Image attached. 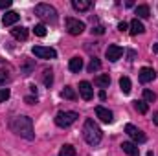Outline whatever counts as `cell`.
Listing matches in <instances>:
<instances>
[{
	"mask_svg": "<svg viewBox=\"0 0 158 156\" xmlns=\"http://www.w3.org/2000/svg\"><path fill=\"white\" fill-rule=\"evenodd\" d=\"M42 81H44V84L50 88L52 86V83H53V74H52V70H44V74H42Z\"/></svg>",
	"mask_w": 158,
	"mask_h": 156,
	"instance_id": "obj_26",
	"label": "cell"
},
{
	"mask_svg": "<svg viewBox=\"0 0 158 156\" xmlns=\"http://www.w3.org/2000/svg\"><path fill=\"white\" fill-rule=\"evenodd\" d=\"M59 156H76V147H74V145H70V143L63 145V147H61V151H59Z\"/></svg>",
	"mask_w": 158,
	"mask_h": 156,
	"instance_id": "obj_22",
	"label": "cell"
},
{
	"mask_svg": "<svg viewBox=\"0 0 158 156\" xmlns=\"http://www.w3.org/2000/svg\"><path fill=\"white\" fill-rule=\"evenodd\" d=\"M92 33H96V35H103V33H105V28H103V26H96V28H92Z\"/></svg>",
	"mask_w": 158,
	"mask_h": 156,
	"instance_id": "obj_31",
	"label": "cell"
},
{
	"mask_svg": "<svg viewBox=\"0 0 158 156\" xmlns=\"http://www.w3.org/2000/svg\"><path fill=\"white\" fill-rule=\"evenodd\" d=\"M9 72H7V70H0V86H2V88H6V84H7V83H9Z\"/></svg>",
	"mask_w": 158,
	"mask_h": 156,
	"instance_id": "obj_27",
	"label": "cell"
},
{
	"mask_svg": "<svg viewBox=\"0 0 158 156\" xmlns=\"http://www.w3.org/2000/svg\"><path fill=\"white\" fill-rule=\"evenodd\" d=\"M134 13L138 15V18H149V17H151V9H149V6H145V4L136 6Z\"/></svg>",
	"mask_w": 158,
	"mask_h": 156,
	"instance_id": "obj_18",
	"label": "cell"
},
{
	"mask_svg": "<svg viewBox=\"0 0 158 156\" xmlns=\"http://www.w3.org/2000/svg\"><path fill=\"white\" fill-rule=\"evenodd\" d=\"M107 97V94H105V90H99V99H105Z\"/></svg>",
	"mask_w": 158,
	"mask_h": 156,
	"instance_id": "obj_37",
	"label": "cell"
},
{
	"mask_svg": "<svg viewBox=\"0 0 158 156\" xmlns=\"http://www.w3.org/2000/svg\"><path fill=\"white\" fill-rule=\"evenodd\" d=\"M90 0H72V7L76 9V11H86V9H90Z\"/></svg>",
	"mask_w": 158,
	"mask_h": 156,
	"instance_id": "obj_19",
	"label": "cell"
},
{
	"mask_svg": "<svg viewBox=\"0 0 158 156\" xmlns=\"http://www.w3.org/2000/svg\"><path fill=\"white\" fill-rule=\"evenodd\" d=\"M24 101H26L28 105H35V103H37V97H33V96H26Z\"/></svg>",
	"mask_w": 158,
	"mask_h": 156,
	"instance_id": "obj_32",
	"label": "cell"
},
{
	"mask_svg": "<svg viewBox=\"0 0 158 156\" xmlns=\"http://www.w3.org/2000/svg\"><path fill=\"white\" fill-rule=\"evenodd\" d=\"M31 70H33V64H31V63H28L26 66H22L20 74H22V76H30V74H31Z\"/></svg>",
	"mask_w": 158,
	"mask_h": 156,
	"instance_id": "obj_30",
	"label": "cell"
},
{
	"mask_svg": "<svg viewBox=\"0 0 158 156\" xmlns=\"http://www.w3.org/2000/svg\"><path fill=\"white\" fill-rule=\"evenodd\" d=\"M119 88H121V92L127 96V94H131V88H132V83H131V79L129 77H119Z\"/></svg>",
	"mask_w": 158,
	"mask_h": 156,
	"instance_id": "obj_20",
	"label": "cell"
},
{
	"mask_svg": "<svg viewBox=\"0 0 158 156\" xmlns=\"http://www.w3.org/2000/svg\"><path fill=\"white\" fill-rule=\"evenodd\" d=\"M127 57H129V61H134V57H136V51H132V50H131V51L127 53Z\"/></svg>",
	"mask_w": 158,
	"mask_h": 156,
	"instance_id": "obj_35",
	"label": "cell"
},
{
	"mask_svg": "<svg viewBox=\"0 0 158 156\" xmlns=\"http://www.w3.org/2000/svg\"><path fill=\"white\" fill-rule=\"evenodd\" d=\"M79 94H81V97H83L85 101H90V99L94 97L92 84H90L88 81H81V83H79Z\"/></svg>",
	"mask_w": 158,
	"mask_h": 156,
	"instance_id": "obj_10",
	"label": "cell"
},
{
	"mask_svg": "<svg viewBox=\"0 0 158 156\" xmlns=\"http://www.w3.org/2000/svg\"><path fill=\"white\" fill-rule=\"evenodd\" d=\"M11 7V0H0V9H7Z\"/></svg>",
	"mask_w": 158,
	"mask_h": 156,
	"instance_id": "obj_33",
	"label": "cell"
},
{
	"mask_svg": "<svg viewBox=\"0 0 158 156\" xmlns=\"http://www.w3.org/2000/svg\"><path fill=\"white\" fill-rule=\"evenodd\" d=\"M129 31H131V35H140V33H143L145 31V26L138 20V18H134V20H131V24H129Z\"/></svg>",
	"mask_w": 158,
	"mask_h": 156,
	"instance_id": "obj_14",
	"label": "cell"
},
{
	"mask_svg": "<svg viewBox=\"0 0 158 156\" xmlns=\"http://www.w3.org/2000/svg\"><path fill=\"white\" fill-rule=\"evenodd\" d=\"M76 119H77V112L61 110V112H57V116H55V125L61 127V129H66V127H70L72 123H76Z\"/></svg>",
	"mask_w": 158,
	"mask_h": 156,
	"instance_id": "obj_4",
	"label": "cell"
},
{
	"mask_svg": "<svg viewBox=\"0 0 158 156\" xmlns=\"http://www.w3.org/2000/svg\"><path fill=\"white\" fill-rule=\"evenodd\" d=\"M64 22H66V31H68L70 35H81V33L85 31V22H81L79 18L68 17Z\"/></svg>",
	"mask_w": 158,
	"mask_h": 156,
	"instance_id": "obj_6",
	"label": "cell"
},
{
	"mask_svg": "<svg viewBox=\"0 0 158 156\" xmlns=\"http://www.w3.org/2000/svg\"><path fill=\"white\" fill-rule=\"evenodd\" d=\"M11 35H13L17 40H26L28 39V28H24V26H17V28L11 30Z\"/></svg>",
	"mask_w": 158,
	"mask_h": 156,
	"instance_id": "obj_16",
	"label": "cell"
},
{
	"mask_svg": "<svg viewBox=\"0 0 158 156\" xmlns=\"http://www.w3.org/2000/svg\"><path fill=\"white\" fill-rule=\"evenodd\" d=\"M35 15L42 20H46V22H52V24L57 22V11L50 4H37L35 6Z\"/></svg>",
	"mask_w": 158,
	"mask_h": 156,
	"instance_id": "obj_3",
	"label": "cell"
},
{
	"mask_svg": "<svg viewBox=\"0 0 158 156\" xmlns=\"http://www.w3.org/2000/svg\"><path fill=\"white\" fill-rule=\"evenodd\" d=\"M96 116L99 117L103 123H112L114 121V114L109 109H105V107H96Z\"/></svg>",
	"mask_w": 158,
	"mask_h": 156,
	"instance_id": "obj_11",
	"label": "cell"
},
{
	"mask_svg": "<svg viewBox=\"0 0 158 156\" xmlns=\"http://www.w3.org/2000/svg\"><path fill=\"white\" fill-rule=\"evenodd\" d=\"M153 123H155V125H158V112H155V114H153Z\"/></svg>",
	"mask_w": 158,
	"mask_h": 156,
	"instance_id": "obj_36",
	"label": "cell"
},
{
	"mask_svg": "<svg viewBox=\"0 0 158 156\" xmlns=\"http://www.w3.org/2000/svg\"><path fill=\"white\" fill-rule=\"evenodd\" d=\"M138 79H140V83L147 84V83H151V81L156 79V72H155L153 68H149V66H143V68L140 70V74H138Z\"/></svg>",
	"mask_w": 158,
	"mask_h": 156,
	"instance_id": "obj_9",
	"label": "cell"
},
{
	"mask_svg": "<svg viewBox=\"0 0 158 156\" xmlns=\"http://www.w3.org/2000/svg\"><path fill=\"white\" fill-rule=\"evenodd\" d=\"M153 51H155V53H158V42H156V44H153Z\"/></svg>",
	"mask_w": 158,
	"mask_h": 156,
	"instance_id": "obj_38",
	"label": "cell"
},
{
	"mask_svg": "<svg viewBox=\"0 0 158 156\" xmlns=\"http://www.w3.org/2000/svg\"><path fill=\"white\" fill-rule=\"evenodd\" d=\"M125 132H127L136 143H143V142H145V134H143L138 127H134L132 123H127V125H125Z\"/></svg>",
	"mask_w": 158,
	"mask_h": 156,
	"instance_id": "obj_7",
	"label": "cell"
},
{
	"mask_svg": "<svg viewBox=\"0 0 158 156\" xmlns=\"http://www.w3.org/2000/svg\"><path fill=\"white\" fill-rule=\"evenodd\" d=\"M118 30H119V31H127V30H129V24H127V22H119Z\"/></svg>",
	"mask_w": 158,
	"mask_h": 156,
	"instance_id": "obj_34",
	"label": "cell"
},
{
	"mask_svg": "<svg viewBox=\"0 0 158 156\" xmlns=\"http://www.w3.org/2000/svg\"><path fill=\"white\" fill-rule=\"evenodd\" d=\"M94 84L99 86L101 90L109 88V84H110V76H109V74H101V76H98V77L94 79Z\"/></svg>",
	"mask_w": 158,
	"mask_h": 156,
	"instance_id": "obj_15",
	"label": "cell"
},
{
	"mask_svg": "<svg viewBox=\"0 0 158 156\" xmlns=\"http://www.w3.org/2000/svg\"><path fill=\"white\" fill-rule=\"evenodd\" d=\"M11 130L24 138V140H33L35 138V132H33V121L30 116H17L11 121Z\"/></svg>",
	"mask_w": 158,
	"mask_h": 156,
	"instance_id": "obj_1",
	"label": "cell"
},
{
	"mask_svg": "<svg viewBox=\"0 0 158 156\" xmlns=\"http://www.w3.org/2000/svg\"><path fill=\"white\" fill-rule=\"evenodd\" d=\"M68 68H70V72L79 74V72H81V68H83V59H79V57H72V59H70V63H68Z\"/></svg>",
	"mask_w": 158,
	"mask_h": 156,
	"instance_id": "obj_17",
	"label": "cell"
},
{
	"mask_svg": "<svg viewBox=\"0 0 158 156\" xmlns=\"http://www.w3.org/2000/svg\"><path fill=\"white\" fill-rule=\"evenodd\" d=\"M33 33H35L37 37H46V33H48V31H46V26H44V24H37V26L33 28Z\"/></svg>",
	"mask_w": 158,
	"mask_h": 156,
	"instance_id": "obj_28",
	"label": "cell"
},
{
	"mask_svg": "<svg viewBox=\"0 0 158 156\" xmlns=\"http://www.w3.org/2000/svg\"><path fill=\"white\" fill-rule=\"evenodd\" d=\"M99 68H101V61H99V59H96V57H94V59H90V63H88V72H90V74H94V72H98Z\"/></svg>",
	"mask_w": 158,
	"mask_h": 156,
	"instance_id": "obj_24",
	"label": "cell"
},
{
	"mask_svg": "<svg viewBox=\"0 0 158 156\" xmlns=\"http://www.w3.org/2000/svg\"><path fill=\"white\" fill-rule=\"evenodd\" d=\"M20 20V15L17 13V11H7L4 17H2V24L4 26H13V24H17Z\"/></svg>",
	"mask_w": 158,
	"mask_h": 156,
	"instance_id": "obj_12",
	"label": "cell"
},
{
	"mask_svg": "<svg viewBox=\"0 0 158 156\" xmlns=\"http://www.w3.org/2000/svg\"><path fill=\"white\" fill-rule=\"evenodd\" d=\"M61 96H63L64 99H70V101L77 99V94H76V90H74L72 86H64V90L61 92Z\"/></svg>",
	"mask_w": 158,
	"mask_h": 156,
	"instance_id": "obj_21",
	"label": "cell"
},
{
	"mask_svg": "<svg viewBox=\"0 0 158 156\" xmlns=\"http://www.w3.org/2000/svg\"><path fill=\"white\" fill-rule=\"evenodd\" d=\"M11 96V90L9 88H0V103H6Z\"/></svg>",
	"mask_w": 158,
	"mask_h": 156,
	"instance_id": "obj_29",
	"label": "cell"
},
{
	"mask_svg": "<svg viewBox=\"0 0 158 156\" xmlns=\"http://www.w3.org/2000/svg\"><path fill=\"white\" fill-rule=\"evenodd\" d=\"M143 101H145V103H153V101H156V94H155L153 90L145 88V90H143Z\"/></svg>",
	"mask_w": 158,
	"mask_h": 156,
	"instance_id": "obj_25",
	"label": "cell"
},
{
	"mask_svg": "<svg viewBox=\"0 0 158 156\" xmlns=\"http://www.w3.org/2000/svg\"><path fill=\"white\" fill-rule=\"evenodd\" d=\"M31 53L37 59H55L57 57V51L53 48H50V46H33Z\"/></svg>",
	"mask_w": 158,
	"mask_h": 156,
	"instance_id": "obj_5",
	"label": "cell"
},
{
	"mask_svg": "<svg viewBox=\"0 0 158 156\" xmlns=\"http://www.w3.org/2000/svg\"><path fill=\"white\" fill-rule=\"evenodd\" d=\"M134 109H136L140 114H147V110H149V105H147L143 99H140V101H134Z\"/></svg>",
	"mask_w": 158,
	"mask_h": 156,
	"instance_id": "obj_23",
	"label": "cell"
},
{
	"mask_svg": "<svg viewBox=\"0 0 158 156\" xmlns=\"http://www.w3.org/2000/svg\"><path fill=\"white\" fill-rule=\"evenodd\" d=\"M121 55H123V48L118 46V44H110V46L107 48V51H105V57H107L110 63H116L118 59H121Z\"/></svg>",
	"mask_w": 158,
	"mask_h": 156,
	"instance_id": "obj_8",
	"label": "cell"
},
{
	"mask_svg": "<svg viewBox=\"0 0 158 156\" xmlns=\"http://www.w3.org/2000/svg\"><path fill=\"white\" fill-rule=\"evenodd\" d=\"M121 149H123L125 154H129V156H140V149H138V145L134 142H123Z\"/></svg>",
	"mask_w": 158,
	"mask_h": 156,
	"instance_id": "obj_13",
	"label": "cell"
},
{
	"mask_svg": "<svg viewBox=\"0 0 158 156\" xmlns=\"http://www.w3.org/2000/svg\"><path fill=\"white\" fill-rule=\"evenodd\" d=\"M83 138H85V142L88 143V145H99V142H101V138H103V130L99 129V125L94 121V119H86L85 121V127H83Z\"/></svg>",
	"mask_w": 158,
	"mask_h": 156,
	"instance_id": "obj_2",
	"label": "cell"
}]
</instances>
